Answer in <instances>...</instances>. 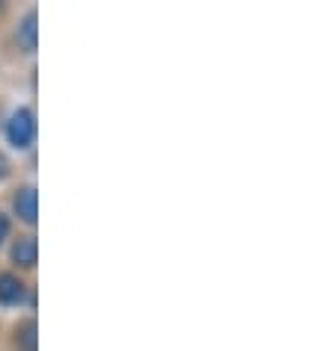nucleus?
<instances>
[{
	"instance_id": "0eeeda50",
	"label": "nucleus",
	"mask_w": 331,
	"mask_h": 351,
	"mask_svg": "<svg viewBox=\"0 0 331 351\" xmlns=\"http://www.w3.org/2000/svg\"><path fill=\"white\" fill-rule=\"evenodd\" d=\"M9 171H12V165H9V160L3 157V154H0V180H6Z\"/></svg>"
},
{
	"instance_id": "6e6552de",
	"label": "nucleus",
	"mask_w": 331,
	"mask_h": 351,
	"mask_svg": "<svg viewBox=\"0 0 331 351\" xmlns=\"http://www.w3.org/2000/svg\"><path fill=\"white\" fill-rule=\"evenodd\" d=\"M6 237H9V219L0 213V242H3Z\"/></svg>"
},
{
	"instance_id": "f03ea898",
	"label": "nucleus",
	"mask_w": 331,
	"mask_h": 351,
	"mask_svg": "<svg viewBox=\"0 0 331 351\" xmlns=\"http://www.w3.org/2000/svg\"><path fill=\"white\" fill-rule=\"evenodd\" d=\"M12 210L15 216L21 219L24 224H36L38 219V195H36V186H21L15 192V201H12Z\"/></svg>"
},
{
	"instance_id": "39448f33",
	"label": "nucleus",
	"mask_w": 331,
	"mask_h": 351,
	"mask_svg": "<svg viewBox=\"0 0 331 351\" xmlns=\"http://www.w3.org/2000/svg\"><path fill=\"white\" fill-rule=\"evenodd\" d=\"M24 295H27L24 280L18 275H12V271H3V275H0V304L15 307L24 301Z\"/></svg>"
},
{
	"instance_id": "7ed1b4c3",
	"label": "nucleus",
	"mask_w": 331,
	"mask_h": 351,
	"mask_svg": "<svg viewBox=\"0 0 331 351\" xmlns=\"http://www.w3.org/2000/svg\"><path fill=\"white\" fill-rule=\"evenodd\" d=\"M15 42L27 53H33L36 47H38V15H36V9H30V12H27L21 21H18V27H15Z\"/></svg>"
},
{
	"instance_id": "f257e3e1",
	"label": "nucleus",
	"mask_w": 331,
	"mask_h": 351,
	"mask_svg": "<svg viewBox=\"0 0 331 351\" xmlns=\"http://www.w3.org/2000/svg\"><path fill=\"white\" fill-rule=\"evenodd\" d=\"M6 139L18 151H27L36 142V115H33L30 106H18V110L9 115V121H6Z\"/></svg>"
},
{
	"instance_id": "20e7f679",
	"label": "nucleus",
	"mask_w": 331,
	"mask_h": 351,
	"mask_svg": "<svg viewBox=\"0 0 331 351\" xmlns=\"http://www.w3.org/2000/svg\"><path fill=\"white\" fill-rule=\"evenodd\" d=\"M9 257H12L15 266L33 269L36 260H38V242H36V237H18L12 242V251H9Z\"/></svg>"
},
{
	"instance_id": "423d86ee",
	"label": "nucleus",
	"mask_w": 331,
	"mask_h": 351,
	"mask_svg": "<svg viewBox=\"0 0 331 351\" xmlns=\"http://www.w3.org/2000/svg\"><path fill=\"white\" fill-rule=\"evenodd\" d=\"M15 348L18 351H36V319H27L15 328Z\"/></svg>"
}]
</instances>
